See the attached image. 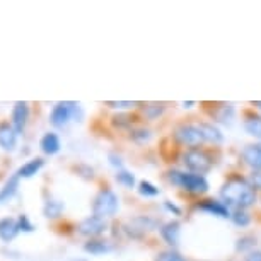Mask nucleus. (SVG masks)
Masks as SVG:
<instances>
[{
	"instance_id": "13",
	"label": "nucleus",
	"mask_w": 261,
	"mask_h": 261,
	"mask_svg": "<svg viewBox=\"0 0 261 261\" xmlns=\"http://www.w3.org/2000/svg\"><path fill=\"white\" fill-rule=\"evenodd\" d=\"M19 232V225H17V220L11 219V217H6V219L0 220V239L6 241H12L14 238L17 236Z\"/></svg>"
},
{
	"instance_id": "35",
	"label": "nucleus",
	"mask_w": 261,
	"mask_h": 261,
	"mask_svg": "<svg viewBox=\"0 0 261 261\" xmlns=\"http://www.w3.org/2000/svg\"><path fill=\"white\" fill-rule=\"evenodd\" d=\"M115 125H130V118L128 116H115Z\"/></svg>"
},
{
	"instance_id": "28",
	"label": "nucleus",
	"mask_w": 261,
	"mask_h": 261,
	"mask_svg": "<svg viewBox=\"0 0 261 261\" xmlns=\"http://www.w3.org/2000/svg\"><path fill=\"white\" fill-rule=\"evenodd\" d=\"M162 113V105H147L145 106V116L154 120L155 116H159Z\"/></svg>"
},
{
	"instance_id": "16",
	"label": "nucleus",
	"mask_w": 261,
	"mask_h": 261,
	"mask_svg": "<svg viewBox=\"0 0 261 261\" xmlns=\"http://www.w3.org/2000/svg\"><path fill=\"white\" fill-rule=\"evenodd\" d=\"M201 137H203L205 142H210V144H220L224 140L222 134H220L219 128H215L214 125H208V123H200L198 125Z\"/></svg>"
},
{
	"instance_id": "2",
	"label": "nucleus",
	"mask_w": 261,
	"mask_h": 261,
	"mask_svg": "<svg viewBox=\"0 0 261 261\" xmlns=\"http://www.w3.org/2000/svg\"><path fill=\"white\" fill-rule=\"evenodd\" d=\"M169 181L172 185L181 186V188L191 191V193H205V191L208 190V181L201 174H193V172L171 171Z\"/></svg>"
},
{
	"instance_id": "29",
	"label": "nucleus",
	"mask_w": 261,
	"mask_h": 261,
	"mask_svg": "<svg viewBox=\"0 0 261 261\" xmlns=\"http://www.w3.org/2000/svg\"><path fill=\"white\" fill-rule=\"evenodd\" d=\"M256 243L253 238H243L238 241V251H246V249H251Z\"/></svg>"
},
{
	"instance_id": "30",
	"label": "nucleus",
	"mask_w": 261,
	"mask_h": 261,
	"mask_svg": "<svg viewBox=\"0 0 261 261\" xmlns=\"http://www.w3.org/2000/svg\"><path fill=\"white\" fill-rule=\"evenodd\" d=\"M108 106H111V108H118V110H126V108H132V106H135V102H130V101H120V102H108Z\"/></svg>"
},
{
	"instance_id": "22",
	"label": "nucleus",
	"mask_w": 261,
	"mask_h": 261,
	"mask_svg": "<svg viewBox=\"0 0 261 261\" xmlns=\"http://www.w3.org/2000/svg\"><path fill=\"white\" fill-rule=\"evenodd\" d=\"M230 219H232V222L236 225H239V227H246V225L251 222V217L246 210H234Z\"/></svg>"
},
{
	"instance_id": "11",
	"label": "nucleus",
	"mask_w": 261,
	"mask_h": 261,
	"mask_svg": "<svg viewBox=\"0 0 261 261\" xmlns=\"http://www.w3.org/2000/svg\"><path fill=\"white\" fill-rule=\"evenodd\" d=\"M16 140H17V134L14 130V126H9L7 123H2L0 125V147L4 150H12L16 147Z\"/></svg>"
},
{
	"instance_id": "36",
	"label": "nucleus",
	"mask_w": 261,
	"mask_h": 261,
	"mask_svg": "<svg viewBox=\"0 0 261 261\" xmlns=\"http://www.w3.org/2000/svg\"><path fill=\"white\" fill-rule=\"evenodd\" d=\"M193 105H195V102H183V106H185V108H191Z\"/></svg>"
},
{
	"instance_id": "7",
	"label": "nucleus",
	"mask_w": 261,
	"mask_h": 261,
	"mask_svg": "<svg viewBox=\"0 0 261 261\" xmlns=\"http://www.w3.org/2000/svg\"><path fill=\"white\" fill-rule=\"evenodd\" d=\"M155 227V220L150 217H135V219L128 220L125 225V230L132 238H140V236L147 234L149 230Z\"/></svg>"
},
{
	"instance_id": "26",
	"label": "nucleus",
	"mask_w": 261,
	"mask_h": 261,
	"mask_svg": "<svg viewBox=\"0 0 261 261\" xmlns=\"http://www.w3.org/2000/svg\"><path fill=\"white\" fill-rule=\"evenodd\" d=\"M132 137H134L135 142H139V144H145V142L150 140V130H147V128H139V130L132 132Z\"/></svg>"
},
{
	"instance_id": "27",
	"label": "nucleus",
	"mask_w": 261,
	"mask_h": 261,
	"mask_svg": "<svg viewBox=\"0 0 261 261\" xmlns=\"http://www.w3.org/2000/svg\"><path fill=\"white\" fill-rule=\"evenodd\" d=\"M17 225H19V230H24V232H33L34 230V225L29 222L28 215H21L17 219Z\"/></svg>"
},
{
	"instance_id": "18",
	"label": "nucleus",
	"mask_w": 261,
	"mask_h": 261,
	"mask_svg": "<svg viewBox=\"0 0 261 261\" xmlns=\"http://www.w3.org/2000/svg\"><path fill=\"white\" fill-rule=\"evenodd\" d=\"M84 249L87 251V253L91 254H105V253H110V251L113 249L110 243H106V241H89V243H86V246H84Z\"/></svg>"
},
{
	"instance_id": "4",
	"label": "nucleus",
	"mask_w": 261,
	"mask_h": 261,
	"mask_svg": "<svg viewBox=\"0 0 261 261\" xmlns=\"http://www.w3.org/2000/svg\"><path fill=\"white\" fill-rule=\"evenodd\" d=\"M183 162L193 174H201V176H203L206 171H210V167H212L210 157L206 155L203 150H198V149H191L186 152L183 155Z\"/></svg>"
},
{
	"instance_id": "12",
	"label": "nucleus",
	"mask_w": 261,
	"mask_h": 261,
	"mask_svg": "<svg viewBox=\"0 0 261 261\" xmlns=\"http://www.w3.org/2000/svg\"><path fill=\"white\" fill-rule=\"evenodd\" d=\"M200 210H203V212H208V214L212 215H217V217H222V219H227V217H230L232 214H230V210H229V206L222 203V201H214V200H206L203 201L200 206H198Z\"/></svg>"
},
{
	"instance_id": "24",
	"label": "nucleus",
	"mask_w": 261,
	"mask_h": 261,
	"mask_svg": "<svg viewBox=\"0 0 261 261\" xmlns=\"http://www.w3.org/2000/svg\"><path fill=\"white\" fill-rule=\"evenodd\" d=\"M139 193L142 196H145V198H149V196H157V195H159V188H155V186L152 185V183H149V181H140Z\"/></svg>"
},
{
	"instance_id": "23",
	"label": "nucleus",
	"mask_w": 261,
	"mask_h": 261,
	"mask_svg": "<svg viewBox=\"0 0 261 261\" xmlns=\"http://www.w3.org/2000/svg\"><path fill=\"white\" fill-rule=\"evenodd\" d=\"M116 181L120 185L126 186V188H134V185H135L134 174H132V172H128V171H123V169L116 172Z\"/></svg>"
},
{
	"instance_id": "8",
	"label": "nucleus",
	"mask_w": 261,
	"mask_h": 261,
	"mask_svg": "<svg viewBox=\"0 0 261 261\" xmlns=\"http://www.w3.org/2000/svg\"><path fill=\"white\" fill-rule=\"evenodd\" d=\"M106 229V222L105 219H101V217H87V219H84L81 224H79V232L82 236H87V238H96V236H99L105 232Z\"/></svg>"
},
{
	"instance_id": "6",
	"label": "nucleus",
	"mask_w": 261,
	"mask_h": 261,
	"mask_svg": "<svg viewBox=\"0 0 261 261\" xmlns=\"http://www.w3.org/2000/svg\"><path fill=\"white\" fill-rule=\"evenodd\" d=\"M174 137L183 145H190V147H196L205 142L198 125H181L179 128H176Z\"/></svg>"
},
{
	"instance_id": "25",
	"label": "nucleus",
	"mask_w": 261,
	"mask_h": 261,
	"mask_svg": "<svg viewBox=\"0 0 261 261\" xmlns=\"http://www.w3.org/2000/svg\"><path fill=\"white\" fill-rule=\"evenodd\" d=\"M155 261H185V258L181 256L178 251H164V253H161L159 256H157Z\"/></svg>"
},
{
	"instance_id": "1",
	"label": "nucleus",
	"mask_w": 261,
	"mask_h": 261,
	"mask_svg": "<svg viewBox=\"0 0 261 261\" xmlns=\"http://www.w3.org/2000/svg\"><path fill=\"white\" fill-rule=\"evenodd\" d=\"M220 196L227 206H236V210H244L256 201V193L253 186L246 183L244 179H230L227 181L222 190Z\"/></svg>"
},
{
	"instance_id": "9",
	"label": "nucleus",
	"mask_w": 261,
	"mask_h": 261,
	"mask_svg": "<svg viewBox=\"0 0 261 261\" xmlns=\"http://www.w3.org/2000/svg\"><path fill=\"white\" fill-rule=\"evenodd\" d=\"M28 116H29L28 102H22V101L16 102V106H14V110H12V125H14L16 134H21L24 128H26Z\"/></svg>"
},
{
	"instance_id": "20",
	"label": "nucleus",
	"mask_w": 261,
	"mask_h": 261,
	"mask_svg": "<svg viewBox=\"0 0 261 261\" xmlns=\"http://www.w3.org/2000/svg\"><path fill=\"white\" fill-rule=\"evenodd\" d=\"M63 210V203L58 200H48L45 203V208H43V214H45V217H48V219H55V217H58L62 214Z\"/></svg>"
},
{
	"instance_id": "17",
	"label": "nucleus",
	"mask_w": 261,
	"mask_h": 261,
	"mask_svg": "<svg viewBox=\"0 0 261 261\" xmlns=\"http://www.w3.org/2000/svg\"><path fill=\"white\" fill-rule=\"evenodd\" d=\"M43 164H45V161H43V159L29 161V162H26V164L21 167V169L17 171V176H19V178H33V176L43 167Z\"/></svg>"
},
{
	"instance_id": "10",
	"label": "nucleus",
	"mask_w": 261,
	"mask_h": 261,
	"mask_svg": "<svg viewBox=\"0 0 261 261\" xmlns=\"http://www.w3.org/2000/svg\"><path fill=\"white\" fill-rule=\"evenodd\" d=\"M179 234H181V225H179V222H176V220H171V222H167L161 227L162 239H164L169 246H178Z\"/></svg>"
},
{
	"instance_id": "32",
	"label": "nucleus",
	"mask_w": 261,
	"mask_h": 261,
	"mask_svg": "<svg viewBox=\"0 0 261 261\" xmlns=\"http://www.w3.org/2000/svg\"><path fill=\"white\" fill-rule=\"evenodd\" d=\"M244 261H261V251H251Z\"/></svg>"
},
{
	"instance_id": "39",
	"label": "nucleus",
	"mask_w": 261,
	"mask_h": 261,
	"mask_svg": "<svg viewBox=\"0 0 261 261\" xmlns=\"http://www.w3.org/2000/svg\"><path fill=\"white\" fill-rule=\"evenodd\" d=\"M259 147H261V144H259Z\"/></svg>"
},
{
	"instance_id": "21",
	"label": "nucleus",
	"mask_w": 261,
	"mask_h": 261,
	"mask_svg": "<svg viewBox=\"0 0 261 261\" xmlns=\"http://www.w3.org/2000/svg\"><path fill=\"white\" fill-rule=\"evenodd\" d=\"M244 128H246V132H248L249 135L261 139V118L253 116V118H249V120H246Z\"/></svg>"
},
{
	"instance_id": "15",
	"label": "nucleus",
	"mask_w": 261,
	"mask_h": 261,
	"mask_svg": "<svg viewBox=\"0 0 261 261\" xmlns=\"http://www.w3.org/2000/svg\"><path fill=\"white\" fill-rule=\"evenodd\" d=\"M39 145H41V150L45 152V154L53 155L60 150V139H58L57 134L48 132V134L41 139V142H39Z\"/></svg>"
},
{
	"instance_id": "38",
	"label": "nucleus",
	"mask_w": 261,
	"mask_h": 261,
	"mask_svg": "<svg viewBox=\"0 0 261 261\" xmlns=\"http://www.w3.org/2000/svg\"><path fill=\"white\" fill-rule=\"evenodd\" d=\"M72 261H86V259H72Z\"/></svg>"
},
{
	"instance_id": "37",
	"label": "nucleus",
	"mask_w": 261,
	"mask_h": 261,
	"mask_svg": "<svg viewBox=\"0 0 261 261\" xmlns=\"http://www.w3.org/2000/svg\"><path fill=\"white\" fill-rule=\"evenodd\" d=\"M254 106H256V108H259V110H261V101H258V102H254Z\"/></svg>"
},
{
	"instance_id": "3",
	"label": "nucleus",
	"mask_w": 261,
	"mask_h": 261,
	"mask_svg": "<svg viewBox=\"0 0 261 261\" xmlns=\"http://www.w3.org/2000/svg\"><path fill=\"white\" fill-rule=\"evenodd\" d=\"M118 210V196L113 193L111 190H102L99 191V195L96 196L94 203H92V212L96 217H110L115 215Z\"/></svg>"
},
{
	"instance_id": "14",
	"label": "nucleus",
	"mask_w": 261,
	"mask_h": 261,
	"mask_svg": "<svg viewBox=\"0 0 261 261\" xmlns=\"http://www.w3.org/2000/svg\"><path fill=\"white\" fill-rule=\"evenodd\" d=\"M243 159L246 164L254 167L256 171H261V147L259 145H248L243 150Z\"/></svg>"
},
{
	"instance_id": "34",
	"label": "nucleus",
	"mask_w": 261,
	"mask_h": 261,
	"mask_svg": "<svg viewBox=\"0 0 261 261\" xmlns=\"http://www.w3.org/2000/svg\"><path fill=\"white\" fill-rule=\"evenodd\" d=\"M164 206H166V208L169 210V212H174L176 215H181V208H179V206H176L174 203H171V201H166Z\"/></svg>"
},
{
	"instance_id": "33",
	"label": "nucleus",
	"mask_w": 261,
	"mask_h": 261,
	"mask_svg": "<svg viewBox=\"0 0 261 261\" xmlns=\"http://www.w3.org/2000/svg\"><path fill=\"white\" fill-rule=\"evenodd\" d=\"M110 159H111V164H113V166L118 167V169H120V171L123 169V162H121L120 157L115 155V154H111V155H110Z\"/></svg>"
},
{
	"instance_id": "19",
	"label": "nucleus",
	"mask_w": 261,
	"mask_h": 261,
	"mask_svg": "<svg viewBox=\"0 0 261 261\" xmlns=\"http://www.w3.org/2000/svg\"><path fill=\"white\" fill-rule=\"evenodd\" d=\"M17 186H19V176L16 174V176H12L6 185H4L2 190H0V201H6V200L11 198V196L16 193Z\"/></svg>"
},
{
	"instance_id": "31",
	"label": "nucleus",
	"mask_w": 261,
	"mask_h": 261,
	"mask_svg": "<svg viewBox=\"0 0 261 261\" xmlns=\"http://www.w3.org/2000/svg\"><path fill=\"white\" fill-rule=\"evenodd\" d=\"M251 186L254 188H261V171H254L251 176Z\"/></svg>"
},
{
	"instance_id": "5",
	"label": "nucleus",
	"mask_w": 261,
	"mask_h": 261,
	"mask_svg": "<svg viewBox=\"0 0 261 261\" xmlns=\"http://www.w3.org/2000/svg\"><path fill=\"white\" fill-rule=\"evenodd\" d=\"M77 111H79L77 102H68V101L58 102L51 110V116H50L51 125L57 128H63L73 116H77Z\"/></svg>"
}]
</instances>
